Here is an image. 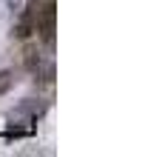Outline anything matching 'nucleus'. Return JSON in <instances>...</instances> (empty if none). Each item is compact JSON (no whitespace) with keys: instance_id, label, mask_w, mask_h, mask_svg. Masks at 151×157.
Listing matches in <instances>:
<instances>
[{"instance_id":"2","label":"nucleus","mask_w":151,"mask_h":157,"mask_svg":"<svg viewBox=\"0 0 151 157\" xmlns=\"http://www.w3.org/2000/svg\"><path fill=\"white\" fill-rule=\"evenodd\" d=\"M12 83H14V75H12V71H0V97L12 89Z\"/></svg>"},{"instance_id":"4","label":"nucleus","mask_w":151,"mask_h":157,"mask_svg":"<svg viewBox=\"0 0 151 157\" xmlns=\"http://www.w3.org/2000/svg\"><path fill=\"white\" fill-rule=\"evenodd\" d=\"M40 3H46V0H32V6H40Z\"/></svg>"},{"instance_id":"1","label":"nucleus","mask_w":151,"mask_h":157,"mask_svg":"<svg viewBox=\"0 0 151 157\" xmlns=\"http://www.w3.org/2000/svg\"><path fill=\"white\" fill-rule=\"evenodd\" d=\"M26 69L34 71V75L43 69V57H40V52H37L34 46H29V49H26Z\"/></svg>"},{"instance_id":"3","label":"nucleus","mask_w":151,"mask_h":157,"mask_svg":"<svg viewBox=\"0 0 151 157\" xmlns=\"http://www.w3.org/2000/svg\"><path fill=\"white\" fill-rule=\"evenodd\" d=\"M9 3V9H20V0H6Z\"/></svg>"}]
</instances>
